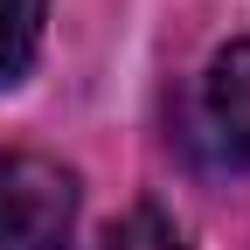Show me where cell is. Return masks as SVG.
Returning a JSON list of instances; mask_svg holds the SVG:
<instances>
[{
	"label": "cell",
	"instance_id": "6da1fadb",
	"mask_svg": "<svg viewBox=\"0 0 250 250\" xmlns=\"http://www.w3.org/2000/svg\"><path fill=\"white\" fill-rule=\"evenodd\" d=\"M0 250H77V181L62 160H0Z\"/></svg>",
	"mask_w": 250,
	"mask_h": 250
},
{
	"label": "cell",
	"instance_id": "7a4b0ae2",
	"mask_svg": "<svg viewBox=\"0 0 250 250\" xmlns=\"http://www.w3.org/2000/svg\"><path fill=\"white\" fill-rule=\"evenodd\" d=\"M202 125L223 160H250V42H229L208 62L202 83Z\"/></svg>",
	"mask_w": 250,
	"mask_h": 250
},
{
	"label": "cell",
	"instance_id": "3957f363",
	"mask_svg": "<svg viewBox=\"0 0 250 250\" xmlns=\"http://www.w3.org/2000/svg\"><path fill=\"white\" fill-rule=\"evenodd\" d=\"M42 14L49 0H0V90L28 77V62L42 49Z\"/></svg>",
	"mask_w": 250,
	"mask_h": 250
},
{
	"label": "cell",
	"instance_id": "277c9868",
	"mask_svg": "<svg viewBox=\"0 0 250 250\" xmlns=\"http://www.w3.org/2000/svg\"><path fill=\"white\" fill-rule=\"evenodd\" d=\"M104 250H188V243H181V229L167 223L160 208H132L125 223H111Z\"/></svg>",
	"mask_w": 250,
	"mask_h": 250
}]
</instances>
